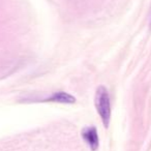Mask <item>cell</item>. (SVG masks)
<instances>
[{
    "instance_id": "obj_1",
    "label": "cell",
    "mask_w": 151,
    "mask_h": 151,
    "mask_svg": "<svg viewBox=\"0 0 151 151\" xmlns=\"http://www.w3.org/2000/svg\"><path fill=\"white\" fill-rule=\"evenodd\" d=\"M95 107L105 127H108L111 120V99L109 91L104 86H99L95 93Z\"/></svg>"
},
{
    "instance_id": "obj_2",
    "label": "cell",
    "mask_w": 151,
    "mask_h": 151,
    "mask_svg": "<svg viewBox=\"0 0 151 151\" xmlns=\"http://www.w3.org/2000/svg\"><path fill=\"white\" fill-rule=\"evenodd\" d=\"M24 101H37V103H60V104H73L76 101V99L73 95L68 94L66 92H63V91H59V92H54L52 95L47 97H25Z\"/></svg>"
},
{
    "instance_id": "obj_3",
    "label": "cell",
    "mask_w": 151,
    "mask_h": 151,
    "mask_svg": "<svg viewBox=\"0 0 151 151\" xmlns=\"http://www.w3.org/2000/svg\"><path fill=\"white\" fill-rule=\"evenodd\" d=\"M82 138L92 151L97 150L99 146V138L94 126H87L82 130Z\"/></svg>"
}]
</instances>
